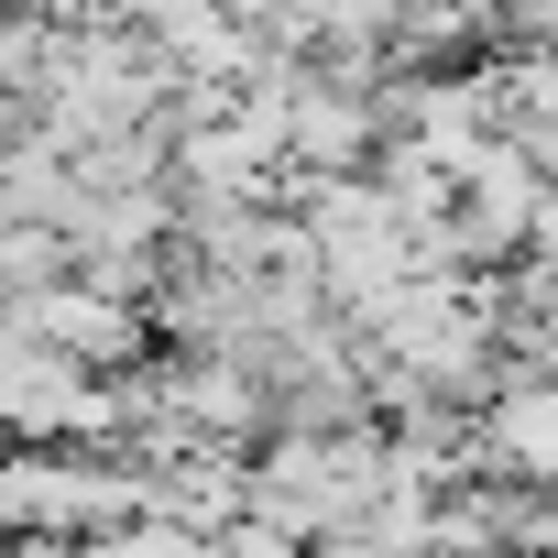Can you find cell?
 I'll return each mask as SVG.
<instances>
[{
    "label": "cell",
    "mask_w": 558,
    "mask_h": 558,
    "mask_svg": "<svg viewBox=\"0 0 558 558\" xmlns=\"http://www.w3.org/2000/svg\"><path fill=\"white\" fill-rule=\"evenodd\" d=\"M23 307V329L45 340V351H66V362H88V373H132L143 362V307L132 296H110V286H88V274H56V286H23L12 296Z\"/></svg>",
    "instance_id": "obj_1"
},
{
    "label": "cell",
    "mask_w": 558,
    "mask_h": 558,
    "mask_svg": "<svg viewBox=\"0 0 558 558\" xmlns=\"http://www.w3.org/2000/svg\"><path fill=\"white\" fill-rule=\"evenodd\" d=\"M482 471H525L558 493V373H514L482 405Z\"/></svg>",
    "instance_id": "obj_2"
},
{
    "label": "cell",
    "mask_w": 558,
    "mask_h": 558,
    "mask_svg": "<svg viewBox=\"0 0 558 558\" xmlns=\"http://www.w3.org/2000/svg\"><path fill=\"white\" fill-rule=\"evenodd\" d=\"M318 558H405V547H395L384 525H329V536H318Z\"/></svg>",
    "instance_id": "obj_3"
},
{
    "label": "cell",
    "mask_w": 558,
    "mask_h": 558,
    "mask_svg": "<svg viewBox=\"0 0 558 558\" xmlns=\"http://www.w3.org/2000/svg\"><path fill=\"white\" fill-rule=\"evenodd\" d=\"M45 12H56V23H99V12H110V0H45Z\"/></svg>",
    "instance_id": "obj_4"
}]
</instances>
